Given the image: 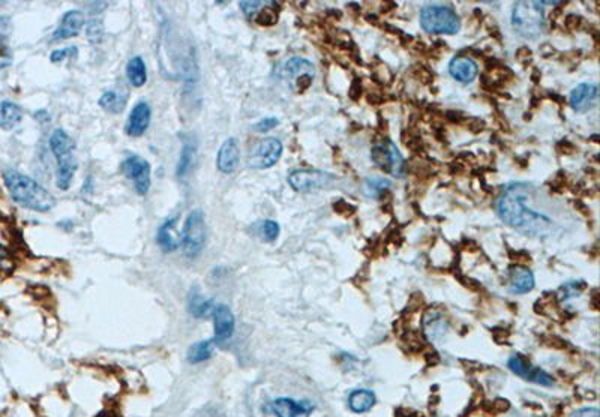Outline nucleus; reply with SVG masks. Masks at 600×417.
Wrapping results in <instances>:
<instances>
[{
	"label": "nucleus",
	"mask_w": 600,
	"mask_h": 417,
	"mask_svg": "<svg viewBox=\"0 0 600 417\" xmlns=\"http://www.w3.org/2000/svg\"><path fill=\"white\" fill-rule=\"evenodd\" d=\"M212 317L215 326V335L212 341L215 344L227 342L233 336L236 328V319L233 311L227 305H217L213 309Z\"/></svg>",
	"instance_id": "obj_14"
},
{
	"label": "nucleus",
	"mask_w": 600,
	"mask_h": 417,
	"mask_svg": "<svg viewBox=\"0 0 600 417\" xmlns=\"http://www.w3.org/2000/svg\"><path fill=\"white\" fill-rule=\"evenodd\" d=\"M260 230H262V236L266 242H274L279 236V225L275 221H270V219L263 221Z\"/></svg>",
	"instance_id": "obj_31"
},
{
	"label": "nucleus",
	"mask_w": 600,
	"mask_h": 417,
	"mask_svg": "<svg viewBox=\"0 0 600 417\" xmlns=\"http://www.w3.org/2000/svg\"><path fill=\"white\" fill-rule=\"evenodd\" d=\"M241 164V148L236 139H229L222 143L218 152L217 165L218 170L224 174H231Z\"/></svg>",
	"instance_id": "obj_16"
},
{
	"label": "nucleus",
	"mask_w": 600,
	"mask_h": 417,
	"mask_svg": "<svg viewBox=\"0 0 600 417\" xmlns=\"http://www.w3.org/2000/svg\"><path fill=\"white\" fill-rule=\"evenodd\" d=\"M215 345L217 344H215L212 340H206V341H200V342L192 344L189 347L188 353H186L188 362L194 364V365L206 362V360H209L213 356Z\"/></svg>",
	"instance_id": "obj_24"
},
{
	"label": "nucleus",
	"mask_w": 600,
	"mask_h": 417,
	"mask_svg": "<svg viewBox=\"0 0 600 417\" xmlns=\"http://www.w3.org/2000/svg\"><path fill=\"white\" fill-rule=\"evenodd\" d=\"M336 182V177L321 170H296L288 176L290 186L298 193H312L331 188Z\"/></svg>",
	"instance_id": "obj_8"
},
{
	"label": "nucleus",
	"mask_w": 600,
	"mask_h": 417,
	"mask_svg": "<svg viewBox=\"0 0 600 417\" xmlns=\"http://www.w3.org/2000/svg\"><path fill=\"white\" fill-rule=\"evenodd\" d=\"M570 417H600V411L597 407H584L575 410Z\"/></svg>",
	"instance_id": "obj_35"
},
{
	"label": "nucleus",
	"mask_w": 600,
	"mask_h": 417,
	"mask_svg": "<svg viewBox=\"0 0 600 417\" xmlns=\"http://www.w3.org/2000/svg\"><path fill=\"white\" fill-rule=\"evenodd\" d=\"M513 29L521 37L535 39L540 37L545 29V15H543L540 2H518L512 13Z\"/></svg>",
	"instance_id": "obj_5"
},
{
	"label": "nucleus",
	"mask_w": 600,
	"mask_h": 417,
	"mask_svg": "<svg viewBox=\"0 0 600 417\" xmlns=\"http://www.w3.org/2000/svg\"><path fill=\"white\" fill-rule=\"evenodd\" d=\"M21 117L23 111L15 103H11V101L0 103V128L13 129L21 122Z\"/></svg>",
	"instance_id": "obj_23"
},
{
	"label": "nucleus",
	"mask_w": 600,
	"mask_h": 417,
	"mask_svg": "<svg viewBox=\"0 0 600 417\" xmlns=\"http://www.w3.org/2000/svg\"><path fill=\"white\" fill-rule=\"evenodd\" d=\"M103 33H104L103 25H101L98 20L90 21L87 25V38L90 42H94V44L99 42L101 38H103Z\"/></svg>",
	"instance_id": "obj_32"
},
{
	"label": "nucleus",
	"mask_w": 600,
	"mask_h": 417,
	"mask_svg": "<svg viewBox=\"0 0 600 417\" xmlns=\"http://www.w3.org/2000/svg\"><path fill=\"white\" fill-rule=\"evenodd\" d=\"M371 160L383 172L393 176H401L404 170V160L400 150L390 141L377 143L371 150Z\"/></svg>",
	"instance_id": "obj_11"
},
{
	"label": "nucleus",
	"mask_w": 600,
	"mask_h": 417,
	"mask_svg": "<svg viewBox=\"0 0 600 417\" xmlns=\"http://www.w3.org/2000/svg\"><path fill=\"white\" fill-rule=\"evenodd\" d=\"M509 368H511L513 373L516 376H519L521 378L533 381V383H536V385L548 386V387H551L554 385V378L547 373V371L535 368L524 356H521V354L512 356L511 359H509Z\"/></svg>",
	"instance_id": "obj_12"
},
{
	"label": "nucleus",
	"mask_w": 600,
	"mask_h": 417,
	"mask_svg": "<svg viewBox=\"0 0 600 417\" xmlns=\"http://www.w3.org/2000/svg\"><path fill=\"white\" fill-rule=\"evenodd\" d=\"M536 194L528 185L509 186L497 201V213L509 227L531 238H548L557 224L548 212L535 206Z\"/></svg>",
	"instance_id": "obj_1"
},
{
	"label": "nucleus",
	"mask_w": 600,
	"mask_h": 417,
	"mask_svg": "<svg viewBox=\"0 0 600 417\" xmlns=\"http://www.w3.org/2000/svg\"><path fill=\"white\" fill-rule=\"evenodd\" d=\"M376 405V393L368 389L352 392L348 397V407L355 413H366Z\"/></svg>",
	"instance_id": "obj_22"
},
{
	"label": "nucleus",
	"mask_w": 600,
	"mask_h": 417,
	"mask_svg": "<svg viewBox=\"0 0 600 417\" xmlns=\"http://www.w3.org/2000/svg\"><path fill=\"white\" fill-rule=\"evenodd\" d=\"M275 4H272V2H266L264 4V6L260 9V13H258V17H257V23L258 25H263V26H270V25H275L276 23V20H278V13L275 9H270L272 6H274Z\"/></svg>",
	"instance_id": "obj_30"
},
{
	"label": "nucleus",
	"mask_w": 600,
	"mask_h": 417,
	"mask_svg": "<svg viewBox=\"0 0 600 417\" xmlns=\"http://www.w3.org/2000/svg\"><path fill=\"white\" fill-rule=\"evenodd\" d=\"M84 14L82 11L72 9L70 13H66L60 21L59 27L54 30L51 39L53 41H63V39H70L77 37L80 30L84 26Z\"/></svg>",
	"instance_id": "obj_18"
},
{
	"label": "nucleus",
	"mask_w": 600,
	"mask_h": 417,
	"mask_svg": "<svg viewBox=\"0 0 600 417\" xmlns=\"http://www.w3.org/2000/svg\"><path fill=\"white\" fill-rule=\"evenodd\" d=\"M365 194L374 198H378L384 191H388L390 188V182L389 180H384L380 177H374V179H368L365 182Z\"/></svg>",
	"instance_id": "obj_29"
},
{
	"label": "nucleus",
	"mask_w": 600,
	"mask_h": 417,
	"mask_svg": "<svg viewBox=\"0 0 600 417\" xmlns=\"http://www.w3.org/2000/svg\"><path fill=\"white\" fill-rule=\"evenodd\" d=\"M282 75H284V80L291 87L293 92L302 95L307 92L314 82L315 68L307 59L291 58L286 62Z\"/></svg>",
	"instance_id": "obj_7"
},
{
	"label": "nucleus",
	"mask_w": 600,
	"mask_h": 417,
	"mask_svg": "<svg viewBox=\"0 0 600 417\" xmlns=\"http://www.w3.org/2000/svg\"><path fill=\"white\" fill-rule=\"evenodd\" d=\"M315 407L309 401L276 398L269 404V411L275 417H309Z\"/></svg>",
	"instance_id": "obj_13"
},
{
	"label": "nucleus",
	"mask_w": 600,
	"mask_h": 417,
	"mask_svg": "<svg viewBox=\"0 0 600 417\" xmlns=\"http://www.w3.org/2000/svg\"><path fill=\"white\" fill-rule=\"evenodd\" d=\"M98 104L106 111L113 113V115H117V113L123 111L125 105H127V98L119 95L117 92H113V90H108V92L103 94V96L99 98Z\"/></svg>",
	"instance_id": "obj_27"
},
{
	"label": "nucleus",
	"mask_w": 600,
	"mask_h": 417,
	"mask_svg": "<svg viewBox=\"0 0 600 417\" xmlns=\"http://www.w3.org/2000/svg\"><path fill=\"white\" fill-rule=\"evenodd\" d=\"M509 287L513 295H527L535 287V276L524 266H512L509 270Z\"/></svg>",
	"instance_id": "obj_19"
},
{
	"label": "nucleus",
	"mask_w": 600,
	"mask_h": 417,
	"mask_svg": "<svg viewBox=\"0 0 600 417\" xmlns=\"http://www.w3.org/2000/svg\"><path fill=\"white\" fill-rule=\"evenodd\" d=\"M421 26L433 35H454L461 29V20L449 6L428 5L421 11Z\"/></svg>",
	"instance_id": "obj_4"
},
{
	"label": "nucleus",
	"mask_w": 600,
	"mask_h": 417,
	"mask_svg": "<svg viewBox=\"0 0 600 417\" xmlns=\"http://www.w3.org/2000/svg\"><path fill=\"white\" fill-rule=\"evenodd\" d=\"M174 224L176 219H168L158 231V243L165 252H173L182 245V239H179L177 231L174 230Z\"/></svg>",
	"instance_id": "obj_21"
},
{
	"label": "nucleus",
	"mask_w": 600,
	"mask_h": 417,
	"mask_svg": "<svg viewBox=\"0 0 600 417\" xmlns=\"http://www.w3.org/2000/svg\"><path fill=\"white\" fill-rule=\"evenodd\" d=\"M266 2H241V8L246 17H253L254 14H258L260 9L264 6Z\"/></svg>",
	"instance_id": "obj_34"
},
{
	"label": "nucleus",
	"mask_w": 600,
	"mask_h": 417,
	"mask_svg": "<svg viewBox=\"0 0 600 417\" xmlns=\"http://www.w3.org/2000/svg\"><path fill=\"white\" fill-rule=\"evenodd\" d=\"M127 77L134 87H141L147 82L146 63L140 56H135L127 65Z\"/></svg>",
	"instance_id": "obj_25"
},
{
	"label": "nucleus",
	"mask_w": 600,
	"mask_h": 417,
	"mask_svg": "<svg viewBox=\"0 0 600 417\" xmlns=\"http://www.w3.org/2000/svg\"><path fill=\"white\" fill-rule=\"evenodd\" d=\"M282 155V143L278 139H264L258 141L248 156V164L257 170L274 167Z\"/></svg>",
	"instance_id": "obj_9"
},
{
	"label": "nucleus",
	"mask_w": 600,
	"mask_h": 417,
	"mask_svg": "<svg viewBox=\"0 0 600 417\" xmlns=\"http://www.w3.org/2000/svg\"><path fill=\"white\" fill-rule=\"evenodd\" d=\"M50 149L58 161V188L70 189L78 167L75 141L63 129H56L50 137Z\"/></svg>",
	"instance_id": "obj_3"
},
{
	"label": "nucleus",
	"mask_w": 600,
	"mask_h": 417,
	"mask_svg": "<svg viewBox=\"0 0 600 417\" xmlns=\"http://www.w3.org/2000/svg\"><path fill=\"white\" fill-rule=\"evenodd\" d=\"M151 117H152V110L149 104L144 103V101L135 104V107L129 113L127 127H125V132H127L129 137H140V135H143L147 131V128H149Z\"/></svg>",
	"instance_id": "obj_15"
},
{
	"label": "nucleus",
	"mask_w": 600,
	"mask_h": 417,
	"mask_svg": "<svg viewBox=\"0 0 600 417\" xmlns=\"http://www.w3.org/2000/svg\"><path fill=\"white\" fill-rule=\"evenodd\" d=\"M597 98H599L597 86L592 83H582L572 90L570 105L575 111L585 113L596 107Z\"/></svg>",
	"instance_id": "obj_17"
},
{
	"label": "nucleus",
	"mask_w": 600,
	"mask_h": 417,
	"mask_svg": "<svg viewBox=\"0 0 600 417\" xmlns=\"http://www.w3.org/2000/svg\"><path fill=\"white\" fill-rule=\"evenodd\" d=\"M278 125H279V120L276 117H266L263 120H260L254 128L257 132H267L270 129L276 128Z\"/></svg>",
	"instance_id": "obj_33"
},
{
	"label": "nucleus",
	"mask_w": 600,
	"mask_h": 417,
	"mask_svg": "<svg viewBox=\"0 0 600 417\" xmlns=\"http://www.w3.org/2000/svg\"><path fill=\"white\" fill-rule=\"evenodd\" d=\"M449 72L459 83H471L478 77V63L470 58H455L449 65Z\"/></svg>",
	"instance_id": "obj_20"
},
{
	"label": "nucleus",
	"mask_w": 600,
	"mask_h": 417,
	"mask_svg": "<svg viewBox=\"0 0 600 417\" xmlns=\"http://www.w3.org/2000/svg\"><path fill=\"white\" fill-rule=\"evenodd\" d=\"M196 155H197V148H196V144L186 143V144L184 146V150H182V155H180L179 165H177V170H176V174H177L179 177H185V174H188L189 168L192 167V164H194Z\"/></svg>",
	"instance_id": "obj_28"
},
{
	"label": "nucleus",
	"mask_w": 600,
	"mask_h": 417,
	"mask_svg": "<svg viewBox=\"0 0 600 417\" xmlns=\"http://www.w3.org/2000/svg\"><path fill=\"white\" fill-rule=\"evenodd\" d=\"M208 238L206 219L201 210H192L185 222L182 233L184 252L188 258H196L205 248Z\"/></svg>",
	"instance_id": "obj_6"
},
{
	"label": "nucleus",
	"mask_w": 600,
	"mask_h": 417,
	"mask_svg": "<svg viewBox=\"0 0 600 417\" xmlns=\"http://www.w3.org/2000/svg\"><path fill=\"white\" fill-rule=\"evenodd\" d=\"M215 300L213 299H203L200 295H192L189 299V312L197 319H206L209 315L213 314L215 309Z\"/></svg>",
	"instance_id": "obj_26"
},
{
	"label": "nucleus",
	"mask_w": 600,
	"mask_h": 417,
	"mask_svg": "<svg viewBox=\"0 0 600 417\" xmlns=\"http://www.w3.org/2000/svg\"><path fill=\"white\" fill-rule=\"evenodd\" d=\"M4 180L11 197L20 206L35 212H49L56 206L54 195L29 176L9 168L4 173Z\"/></svg>",
	"instance_id": "obj_2"
},
{
	"label": "nucleus",
	"mask_w": 600,
	"mask_h": 417,
	"mask_svg": "<svg viewBox=\"0 0 600 417\" xmlns=\"http://www.w3.org/2000/svg\"><path fill=\"white\" fill-rule=\"evenodd\" d=\"M11 30H13L11 18L9 17H0V39L9 37Z\"/></svg>",
	"instance_id": "obj_37"
},
{
	"label": "nucleus",
	"mask_w": 600,
	"mask_h": 417,
	"mask_svg": "<svg viewBox=\"0 0 600 417\" xmlns=\"http://www.w3.org/2000/svg\"><path fill=\"white\" fill-rule=\"evenodd\" d=\"M6 260H8V252L5 248L0 245V264H4Z\"/></svg>",
	"instance_id": "obj_38"
},
{
	"label": "nucleus",
	"mask_w": 600,
	"mask_h": 417,
	"mask_svg": "<svg viewBox=\"0 0 600 417\" xmlns=\"http://www.w3.org/2000/svg\"><path fill=\"white\" fill-rule=\"evenodd\" d=\"M122 172L134 184L140 195H146L151 189V164L139 155H131L122 162Z\"/></svg>",
	"instance_id": "obj_10"
},
{
	"label": "nucleus",
	"mask_w": 600,
	"mask_h": 417,
	"mask_svg": "<svg viewBox=\"0 0 600 417\" xmlns=\"http://www.w3.org/2000/svg\"><path fill=\"white\" fill-rule=\"evenodd\" d=\"M70 54H77V50L74 47L63 49V50H56V51L51 53V62L53 63H59V62H62L66 58V56H70Z\"/></svg>",
	"instance_id": "obj_36"
}]
</instances>
